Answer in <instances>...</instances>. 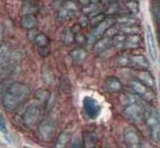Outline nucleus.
Segmentation results:
<instances>
[{"instance_id": "obj_16", "label": "nucleus", "mask_w": 160, "mask_h": 148, "mask_svg": "<svg viewBox=\"0 0 160 148\" xmlns=\"http://www.w3.org/2000/svg\"><path fill=\"white\" fill-rule=\"evenodd\" d=\"M138 77L140 81L147 86L148 87L152 88L155 85V81L151 74L147 71H141L138 75Z\"/></svg>"}, {"instance_id": "obj_6", "label": "nucleus", "mask_w": 160, "mask_h": 148, "mask_svg": "<svg viewBox=\"0 0 160 148\" xmlns=\"http://www.w3.org/2000/svg\"><path fill=\"white\" fill-rule=\"evenodd\" d=\"M56 130V125L53 120L51 119H45L42 121L39 126L38 133L42 140L49 141L53 137Z\"/></svg>"}, {"instance_id": "obj_33", "label": "nucleus", "mask_w": 160, "mask_h": 148, "mask_svg": "<svg viewBox=\"0 0 160 148\" xmlns=\"http://www.w3.org/2000/svg\"><path fill=\"white\" fill-rule=\"evenodd\" d=\"M159 101H160V79L159 80Z\"/></svg>"}, {"instance_id": "obj_3", "label": "nucleus", "mask_w": 160, "mask_h": 148, "mask_svg": "<svg viewBox=\"0 0 160 148\" xmlns=\"http://www.w3.org/2000/svg\"><path fill=\"white\" fill-rule=\"evenodd\" d=\"M41 116V107L36 102L31 103L23 115V122L27 127H33L37 125Z\"/></svg>"}, {"instance_id": "obj_36", "label": "nucleus", "mask_w": 160, "mask_h": 148, "mask_svg": "<svg viewBox=\"0 0 160 148\" xmlns=\"http://www.w3.org/2000/svg\"><path fill=\"white\" fill-rule=\"evenodd\" d=\"M105 148H110V147H105Z\"/></svg>"}, {"instance_id": "obj_20", "label": "nucleus", "mask_w": 160, "mask_h": 148, "mask_svg": "<svg viewBox=\"0 0 160 148\" xmlns=\"http://www.w3.org/2000/svg\"><path fill=\"white\" fill-rule=\"evenodd\" d=\"M97 143V137L93 133L86 134L84 138V148H95Z\"/></svg>"}, {"instance_id": "obj_5", "label": "nucleus", "mask_w": 160, "mask_h": 148, "mask_svg": "<svg viewBox=\"0 0 160 148\" xmlns=\"http://www.w3.org/2000/svg\"><path fill=\"white\" fill-rule=\"evenodd\" d=\"M144 110L141 101L128 104L123 111L125 117L134 122H138L143 118Z\"/></svg>"}, {"instance_id": "obj_23", "label": "nucleus", "mask_w": 160, "mask_h": 148, "mask_svg": "<svg viewBox=\"0 0 160 148\" xmlns=\"http://www.w3.org/2000/svg\"><path fill=\"white\" fill-rule=\"evenodd\" d=\"M139 43V38L137 36H131L126 38L125 42V46L126 47L134 48L138 47Z\"/></svg>"}, {"instance_id": "obj_30", "label": "nucleus", "mask_w": 160, "mask_h": 148, "mask_svg": "<svg viewBox=\"0 0 160 148\" xmlns=\"http://www.w3.org/2000/svg\"><path fill=\"white\" fill-rule=\"evenodd\" d=\"M91 2V0H79L80 4L84 5V7H85V6L88 5L89 2Z\"/></svg>"}, {"instance_id": "obj_37", "label": "nucleus", "mask_w": 160, "mask_h": 148, "mask_svg": "<svg viewBox=\"0 0 160 148\" xmlns=\"http://www.w3.org/2000/svg\"><path fill=\"white\" fill-rule=\"evenodd\" d=\"M159 39H160V36H159Z\"/></svg>"}, {"instance_id": "obj_19", "label": "nucleus", "mask_w": 160, "mask_h": 148, "mask_svg": "<svg viewBox=\"0 0 160 148\" xmlns=\"http://www.w3.org/2000/svg\"><path fill=\"white\" fill-rule=\"evenodd\" d=\"M111 44V40L109 37H106L102 39H100L99 41H97L94 45V51L95 52H103L104 50L109 47Z\"/></svg>"}, {"instance_id": "obj_11", "label": "nucleus", "mask_w": 160, "mask_h": 148, "mask_svg": "<svg viewBox=\"0 0 160 148\" xmlns=\"http://www.w3.org/2000/svg\"><path fill=\"white\" fill-rule=\"evenodd\" d=\"M146 38H147V44L148 48V52L150 54L151 60L155 62L158 57V52H157L156 43L155 41V37H154L152 31L150 27H147L146 31Z\"/></svg>"}, {"instance_id": "obj_10", "label": "nucleus", "mask_w": 160, "mask_h": 148, "mask_svg": "<svg viewBox=\"0 0 160 148\" xmlns=\"http://www.w3.org/2000/svg\"><path fill=\"white\" fill-rule=\"evenodd\" d=\"M130 86L134 92H136L138 97H143L147 100H150L153 98V93L142 82L137 81H132L130 82Z\"/></svg>"}, {"instance_id": "obj_7", "label": "nucleus", "mask_w": 160, "mask_h": 148, "mask_svg": "<svg viewBox=\"0 0 160 148\" xmlns=\"http://www.w3.org/2000/svg\"><path fill=\"white\" fill-rule=\"evenodd\" d=\"M124 141L128 148H140V138L137 129L133 127H128L123 133Z\"/></svg>"}, {"instance_id": "obj_29", "label": "nucleus", "mask_w": 160, "mask_h": 148, "mask_svg": "<svg viewBox=\"0 0 160 148\" xmlns=\"http://www.w3.org/2000/svg\"><path fill=\"white\" fill-rule=\"evenodd\" d=\"M48 95H47V92H46L45 91H41L39 92V95H38V97L40 99V100L41 101H45L46 100H47L48 98Z\"/></svg>"}, {"instance_id": "obj_17", "label": "nucleus", "mask_w": 160, "mask_h": 148, "mask_svg": "<svg viewBox=\"0 0 160 148\" xmlns=\"http://www.w3.org/2000/svg\"><path fill=\"white\" fill-rule=\"evenodd\" d=\"M33 41L40 48L47 47L49 45V42H50L48 37L42 33H36L34 38H33Z\"/></svg>"}, {"instance_id": "obj_1", "label": "nucleus", "mask_w": 160, "mask_h": 148, "mask_svg": "<svg viewBox=\"0 0 160 148\" xmlns=\"http://www.w3.org/2000/svg\"><path fill=\"white\" fill-rule=\"evenodd\" d=\"M31 89L22 82H14L7 88L2 97L3 106L8 111H14L28 100Z\"/></svg>"}, {"instance_id": "obj_4", "label": "nucleus", "mask_w": 160, "mask_h": 148, "mask_svg": "<svg viewBox=\"0 0 160 148\" xmlns=\"http://www.w3.org/2000/svg\"><path fill=\"white\" fill-rule=\"evenodd\" d=\"M82 106L86 116L89 119L95 120L100 116L101 106L95 98L89 96L85 97L83 99Z\"/></svg>"}, {"instance_id": "obj_2", "label": "nucleus", "mask_w": 160, "mask_h": 148, "mask_svg": "<svg viewBox=\"0 0 160 148\" xmlns=\"http://www.w3.org/2000/svg\"><path fill=\"white\" fill-rule=\"evenodd\" d=\"M143 118L151 139L160 142V117L159 113L153 106H148L144 110Z\"/></svg>"}, {"instance_id": "obj_8", "label": "nucleus", "mask_w": 160, "mask_h": 148, "mask_svg": "<svg viewBox=\"0 0 160 148\" xmlns=\"http://www.w3.org/2000/svg\"><path fill=\"white\" fill-rule=\"evenodd\" d=\"M113 23V20L112 19H107L103 20L98 24L96 28L94 29L93 33L90 35V37L88 39V43L89 45H92L98 41L101 36H102L107 30L109 29V27L112 25Z\"/></svg>"}, {"instance_id": "obj_18", "label": "nucleus", "mask_w": 160, "mask_h": 148, "mask_svg": "<svg viewBox=\"0 0 160 148\" xmlns=\"http://www.w3.org/2000/svg\"><path fill=\"white\" fill-rule=\"evenodd\" d=\"M70 139V134L68 131H62L58 136L55 144V148H66Z\"/></svg>"}, {"instance_id": "obj_26", "label": "nucleus", "mask_w": 160, "mask_h": 148, "mask_svg": "<svg viewBox=\"0 0 160 148\" xmlns=\"http://www.w3.org/2000/svg\"><path fill=\"white\" fill-rule=\"evenodd\" d=\"M130 62V58H128L127 57H121L118 58V61H117V63H118V65L121 66H127Z\"/></svg>"}, {"instance_id": "obj_9", "label": "nucleus", "mask_w": 160, "mask_h": 148, "mask_svg": "<svg viewBox=\"0 0 160 148\" xmlns=\"http://www.w3.org/2000/svg\"><path fill=\"white\" fill-rule=\"evenodd\" d=\"M77 9V5L72 1H67L57 13V18L59 21H66L71 19L75 15Z\"/></svg>"}, {"instance_id": "obj_35", "label": "nucleus", "mask_w": 160, "mask_h": 148, "mask_svg": "<svg viewBox=\"0 0 160 148\" xmlns=\"http://www.w3.org/2000/svg\"><path fill=\"white\" fill-rule=\"evenodd\" d=\"M23 148H32V147H23Z\"/></svg>"}, {"instance_id": "obj_13", "label": "nucleus", "mask_w": 160, "mask_h": 148, "mask_svg": "<svg viewBox=\"0 0 160 148\" xmlns=\"http://www.w3.org/2000/svg\"><path fill=\"white\" fill-rule=\"evenodd\" d=\"M12 52L8 44L4 43L0 45V67L9 65Z\"/></svg>"}, {"instance_id": "obj_12", "label": "nucleus", "mask_w": 160, "mask_h": 148, "mask_svg": "<svg viewBox=\"0 0 160 148\" xmlns=\"http://www.w3.org/2000/svg\"><path fill=\"white\" fill-rule=\"evenodd\" d=\"M20 24L24 29L33 30L38 25V21L33 14H24L21 18Z\"/></svg>"}, {"instance_id": "obj_25", "label": "nucleus", "mask_w": 160, "mask_h": 148, "mask_svg": "<svg viewBox=\"0 0 160 148\" xmlns=\"http://www.w3.org/2000/svg\"><path fill=\"white\" fill-rule=\"evenodd\" d=\"M24 14H33L37 11V7L32 4H27L23 7Z\"/></svg>"}, {"instance_id": "obj_24", "label": "nucleus", "mask_w": 160, "mask_h": 148, "mask_svg": "<svg viewBox=\"0 0 160 148\" xmlns=\"http://www.w3.org/2000/svg\"><path fill=\"white\" fill-rule=\"evenodd\" d=\"M8 131L7 123L4 116L0 113V132L3 134H7Z\"/></svg>"}, {"instance_id": "obj_15", "label": "nucleus", "mask_w": 160, "mask_h": 148, "mask_svg": "<svg viewBox=\"0 0 160 148\" xmlns=\"http://www.w3.org/2000/svg\"><path fill=\"white\" fill-rule=\"evenodd\" d=\"M70 56L72 60L76 63H81L87 59L88 52L82 47H77L70 52Z\"/></svg>"}, {"instance_id": "obj_32", "label": "nucleus", "mask_w": 160, "mask_h": 148, "mask_svg": "<svg viewBox=\"0 0 160 148\" xmlns=\"http://www.w3.org/2000/svg\"><path fill=\"white\" fill-rule=\"evenodd\" d=\"M157 17H158L160 20V10H159L158 13H157Z\"/></svg>"}, {"instance_id": "obj_27", "label": "nucleus", "mask_w": 160, "mask_h": 148, "mask_svg": "<svg viewBox=\"0 0 160 148\" xmlns=\"http://www.w3.org/2000/svg\"><path fill=\"white\" fill-rule=\"evenodd\" d=\"M43 77L45 80V81H51L52 79V74L48 69H45L43 71Z\"/></svg>"}, {"instance_id": "obj_31", "label": "nucleus", "mask_w": 160, "mask_h": 148, "mask_svg": "<svg viewBox=\"0 0 160 148\" xmlns=\"http://www.w3.org/2000/svg\"><path fill=\"white\" fill-rule=\"evenodd\" d=\"M2 31L0 30V45H2Z\"/></svg>"}, {"instance_id": "obj_28", "label": "nucleus", "mask_w": 160, "mask_h": 148, "mask_svg": "<svg viewBox=\"0 0 160 148\" xmlns=\"http://www.w3.org/2000/svg\"><path fill=\"white\" fill-rule=\"evenodd\" d=\"M84 41H85L84 36H83L82 33H75V42H76L77 43H78V44H82V43L84 42Z\"/></svg>"}, {"instance_id": "obj_21", "label": "nucleus", "mask_w": 160, "mask_h": 148, "mask_svg": "<svg viewBox=\"0 0 160 148\" xmlns=\"http://www.w3.org/2000/svg\"><path fill=\"white\" fill-rule=\"evenodd\" d=\"M130 62L134 65L141 67H148L149 66L148 63L145 58L142 56H134L130 58Z\"/></svg>"}, {"instance_id": "obj_14", "label": "nucleus", "mask_w": 160, "mask_h": 148, "mask_svg": "<svg viewBox=\"0 0 160 148\" xmlns=\"http://www.w3.org/2000/svg\"><path fill=\"white\" fill-rule=\"evenodd\" d=\"M104 87L107 92L113 93V92H118L121 90L122 85L121 81L118 79L113 77V76H111V77H108L106 79Z\"/></svg>"}, {"instance_id": "obj_22", "label": "nucleus", "mask_w": 160, "mask_h": 148, "mask_svg": "<svg viewBox=\"0 0 160 148\" xmlns=\"http://www.w3.org/2000/svg\"><path fill=\"white\" fill-rule=\"evenodd\" d=\"M75 33L71 29H68L63 34V42L66 45H70L75 42Z\"/></svg>"}, {"instance_id": "obj_34", "label": "nucleus", "mask_w": 160, "mask_h": 148, "mask_svg": "<svg viewBox=\"0 0 160 148\" xmlns=\"http://www.w3.org/2000/svg\"><path fill=\"white\" fill-rule=\"evenodd\" d=\"M140 148H151L150 147H146V146H140Z\"/></svg>"}]
</instances>
